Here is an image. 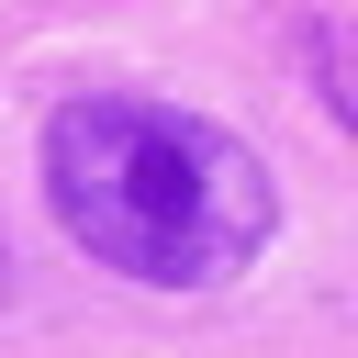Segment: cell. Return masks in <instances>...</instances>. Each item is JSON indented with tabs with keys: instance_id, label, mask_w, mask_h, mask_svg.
<instances>
[{
	"instance_id": "1",
	"label": "cell",
	"mask_w": 358,
	"mask_h": 358,
	"mask_svg": "<svg viewBox=\"0 0 358 358\" xmlns=\"http://www.w3.org/2000/svg\"><path fill=\"white\" fill-rule=\"evenodd\" d=\"M45 201L101 268L157 280V291L235 280L280 224L268 168L224 123L134 101V90H90L45 123Z\"/></svg>"
}]
</instances>
